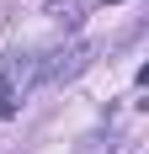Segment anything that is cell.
Listing matches in <instances>:
<instances>
[{
    "mask_svg": "<svg viewBox=\"0 0 149 154\" xmlns=\"http://www.w3.org/2000/svg\"><path fill=\"white\" fill-rule=\"evenodd\" d=\"M101 48H106V43H96V37H80V43H69V48L37 53V80H48V85H64V80L85 75V69H90V59H96Z\"/></svg>",
    "mask_w": 149,
    "mask_h": 154,
    "instance_id": "cell-1",
    "label": "cell"
},
{
    "mask_svg": "<svg viewBox=\"0 0 149 154\" xmlns=\"http://www.w3.org/2000/svg\"><path fill=\"white\" fill-rule=\"evenodd\" d=\"M43 11L53 16V21H64V32H80V21H85V0H43Z\"/></svg>",
    "mask_w": 149,
    "mask_h": 154,
    "instance_id": "cell-2",
    "label": "cell"
},
{
    "mask_svg": "<svg viewBox=\"0 0 149 154\" xmlns=\"http://www.w3.org/2000/svg\"><path fill=\"white\" fill-rule=\"evenodd\" d=\"M144 27H149V21H133V27L122 32V37H117V43H112V48H133V43H138V37H144Z\"/></svg>",
    "mask_w": 149,
    "mask_h": 154,
    "instance_id": "cell-3",
    "label": "cell"
},
{
    "mask_svg": "<svg viewBox=\"0 0 149 154\" xmlns=\"http://www.w3.org/2000/svg\"><path fill=\"white\" fill-rule=\"evenodd\" d=\"M101 5H122V0H101Z\"/></svg>",
    "mask_w": 149,
    "mask_h": 154,
    "instance_id": "cell-4",
    "label": "cell"
}]
</instances>
